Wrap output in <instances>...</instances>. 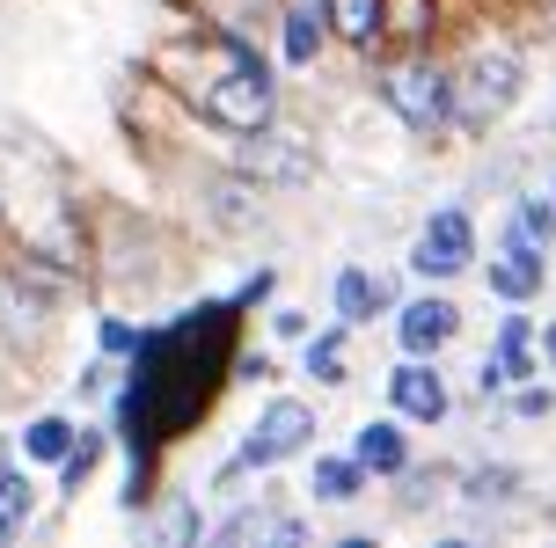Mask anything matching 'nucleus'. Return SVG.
<instances>
[{
    "instance_id": "3",
    "label": "nucleus",
    "mask_w": 556,
    "mask_h": 548,
    "mask_svg": "<svg viewBox=\"0 0 556 548\" xmlns=\"http://www.w3.org/2000/svg\"><path fill=\"white\" fill-rule=\"evenodd\" d=\"M528 95V59L513 44H476L454 66V132H491L498 117H513Z\"/></svg>"
},
{
    "instance_id": "26",
    "label": "nucleus",
    "mask_w": 556,
    "mask_h": 548,
    "mask_svg": "<svg viewBox=\"0 0 556 548\" xmlns=\"http://www.w3.org/2000/svg\"><path fill=\"white\" fill-rule=\"evenodd\" d=\"M534 352H542V373L556 381V322H542V329H534Z\"/></svg>"
},
{
    "instance_id": "21",
    "label": "nucleus",
    "mask_w": 556,
    "mask_h": 548,
    "mask_svg": "<svg viewBox=\"0 0 556 548\" xmlns=\"http://www.w3.org/2000/svg\"><path fill=\"white\" fill-rule=\"evenodd\" d=\"M23 526H29V483L15 468H0V541H15Z\"/></svg>"
},
{
    "instance_id": "14",
    "label": "nucleus",
    "mask_w": 556,
    "mask_h": 548,
    "mask_svg": "<svg viewBox=\"0 0 556 548\" xmlns=\"http://www.w3.org/2000/svg\"><path fill=\"white\" fill-rule=\"evenodd\" d=\"M352 454H359L366 475H410V438H403V417H366L352 432Z\"/></svg>"
},
{
    "instance_id": "19",
    "label": "nucleus",
    "mask_w": 556,
    "mask_h": 548,
    "mask_svg": "<svg viewBox=\"0 0 556 548\" xmlns=\"http://www.w3.org/2000/svg\"><path fill=\"white\" fill-rule=\"evenodd\" d=\"M307 373H315L323 387L352 381V358H344V322H337V329H307Z\"/></svg>"
},
{
    "instance_id": "25",
    "label": "nucleus",
    "mask_w": 556,
    "mask_h": 548,
    "mask_svg": "<svg viewBox=\"0 0 556 548\" xmlns=\"http://www.w3.org/2000/svg\"><path fill=\"white\" fill-rule=\"evenodd\" d=\"M139 336H147V329H132V322H103V352H139Z\"/></svg>"
},
{
    "instance_id": "7",
    "label": "nucleus",
    "mask_w": 556,
    "mask_h": 548,
    "mask_svg": "<svg viewBox=\"0 0 556 548\" xmlns=\"http://www.w3.org/2000/svg\"><path fill=\"white\" fill-rule=\"evenodd\" d=\"M307 446H315V410H307L301 395H271L264 417L250 424V438H242L235 468H278V461H293V454H307Z\"/></svg>"
},
{
    "instance_id": "24",
    "label": "nucleus",
    "mask_w": 556,
    "mask_h": 548,
    "mask_svg": "<svg viewBox=\"0 0 556 548\" xmlns=\"http://www.w3.org/2000/svg\"><path fill=\"white\" fill-rule=\"evenodd\" d=\"M198 526H205V520H198V505H168V520H162V534H168V541H191Z\"/></svg>"
},
{
    "instance_id": "17",
    "label": "nucleus",
    "mask_w": 556,
    "mask_h": 548,
    "mask_svg": "<svg viewBox=\"0 0 556 548\" xmlns=\"http://www.w3.org/2000/svg\"><path fill=\"white\" fill-rule=\"evenodd\" d=\"M307 490H315V505H352V497L366 490L359 454H323V461H315V475H307Z\"/></svg>"
},
{
    "instance_id": "8",
    "label": "nucleus",
    "mask_w": 556,
    "mask_h": 548,
    "mask_svg": "<svg viewBox=\"0 0 556 548\" xmlns=\"http://www.w3.org/2000/svg\"><path fill=\"white\" fill-rule=\"evenodd\" d=\"M483 285L498 293L505 307H528L549 293V248L528 242V234H498V248H491V264H483Z\"/></svg>"
},
{
    "instance_id": "23",
    "label": "nucleus",
    "mask_w": 556,
    "mask_h": 548,
    "mask_svg": "<svg viewBox=\"0 0 556 548\" xmlns=\"http://www.w3.org/2000/svg\"><path fill=\"white\" fill-rule=\"evenodd\" d=\"M513 417H528V424H534V417H556V381L542 387V373L520 381V387H513Z\"/></svg>"
},
{
    "instance_id": "13",
    "label": "nucleus",
    "mask_w": 556,
    "mask_h": 548,
    "mask_svg": "<svg viewBox=\"0 0 556 548\" xmlns=\"http://www.w3.org/2000/svg\"><path fill=\"white\" fill-rule=\"evenodd\" d=\"M389 301H395V285L381 271H359V264H344L337 285H330V307H337V322H344V329H366Z\"/></svg>"
},
{
    "instance_id": "4",
    "label": "nucleus",
    "mask_w": 556,
    "mask_h": 548,
    "mask_svg": "<svg viewBox=\"0 0 556 548\" xmlns=\"http://www.w3.org/2000/svg\"><path fill=\"white\" fill-rule=\"evenodd\" d=\"M381 103H389L417 139L454 132V66H440L425 44L403 52V59H389V66H381Z\"/></svg>"
},
{
    "instance_id": "2",
    "label": "nucleus",
    "mask_w": 556,
    "mask_h": 548,
    "mask_svg": "<svg viewBox=\"0 0 556 548\" xmlns=\"http://www.w3.org/2000/svg\"><path fill=\"white\" fill-rule=\"evenodd\" d=\"M213 52H220V66L205 74V81H191V103L198 117L213 125V132H256V125H271L278 117V81H271V59L256 52L242 29H213Z\"/></svg>"
},
{
    "instance_id": "28",
    "label": "nucleus",
    "mask_w": 556,
    "mask_h": 548,
    "mask_svg": "<svg viewBox=\"0 0 556 548\" xmlns=\"http://www.w3.org/2000/svg\"><path fill=\"white\" fill-rule=\"evenodd\" d=\"M549 197H556V176H549Z\"/></svg>"
},
{
    "instance_id": "15",
    "label": "nucleus",
    "mask_w": 556,
    "mask_h": 548,
    "mask_svg": "<svg viewBox=\"0 0 556 548\" xmlns=\"http://www.w3.org/2000/svg\"><path fill=\"white\" fill-rule=\"evenodd\" d=\"M520 490H528V475L513 461H476L469 475H462V505H476V512H491V505H520Z\"/></svg>"
},
{
    "instance_id": "29",
    "label": "nucleus",
    "mask_w": 556,
    "mask_h": 548,
    "mask_svg": "<svg viewBox=\"0 0 556 548\" xmlns=\"http://www.w3.org/2000/svg\"><path fill=\"white\" fill-rule=\"evenodd\" d=\"M549 8H556V0H549Z\"/></svg>"
},
{
    "instance_id": "20",
    "label": "nucleus",
    "mask_w": 556,
    "mask_h": 548,
    "mask_svg": "<svg viewBox=\"0 0 556 548\" xmlns=\"http://www.w3.org/2000/svg\"><path fill=\"white\" fill-rule=\"evenodd\" d=\"M74 438H81V432H74V424H66V417H37V424H29V432H23V454H29V461H66V454H74Z\"/></svg>"
},
{
    "instance_id": "18",
    "label": "nucleus",
    "mask_w": 556,
    "mask_h": 548,
    "mask_svg": "<svg viewBox=\"0 0 556 548\" xmlns=\"http://www.w3.org/2000/svg\"><path fill=\"white\" fill-rule=\"evenodd\" d=\"M505 234H528V242L556 248V197H549V191L513 197V213H505Z\"/></svg>"
},
{
    "instance_id": "6",
    "label": "nucleus",
    "mask_w": 556,
    "mask_h": 548,
    "mask_svg": "<svg viewBox=\"0 0 556 548\" xmlns=\"http://www.w3.org/2000/svg\"><path fill=\"white\" fill-rule=\"evenodd\" d=\"M476 213L469 205H440V213L417 227V248H410V271L425 278V285H446V278L476 271Z\"/></svg>"
},
{
    "instance_id": "27",
    "label": "nucleus",
    "mask_w": 556,
    "mask_h": 548,
    "mask_svg": "<svg viewBox=\"0 0 556 548\" xmlns=\"http://www.w3.org/2000/svg\"><path fill=\"white\" fill-rule=\"evenodd\" d=\"M271 329H278V336H307V315H301V307H278Z\"/></svg>"
},
{
    "instance_id": "22",
    "label": "nucleus",
    "mask_w": 556,
    "mask_h": 548,
    "mask_svg": "<svg viewBox=\"0 0 556 548\" xmlns=\"http://www.w3.org/2000/svg\"><path fill=\"white\" fill-rule=\"evenodd\" d=\"M96 461H103V432H81V438H74V454L59 461V483H66V490H81L88 475H96Z\"/></svg>"
},
{
    "instance_id": "16",
    "label": "nucleus",
    "mask_w": 556,
    "mask_h": 548,
    "mask_svg": "<svg viewBox=\"0 0 556 548\" xmlns=\"http://www.w3.org/2000/svg\"><path fill=\"white\" fill-rule=\"evenodd\" d=\"M330 8V37L337 44H352V52H374L389 23H381V0H323Z\"/></svg>"
},
{
    "instance_id": "9",
    "label": "nucleus",
    "mask_w": 556,
    "mask_h": 548,
    "mask_svg": "<svg viewBox=\"0 0 556 548\" xmlns=\"http://www.w3.org/2000/svg\"><path fill=\"white\" fill-rule=\"evenodd\" d=\"M534 315H505L498 336H491V352H483V373H476V387L483 395H505V387H520L542 373V352H534Z\"/></svg>"
},
{
    "instance_id": "1",
    "label": "nucleus",
    "mask_w": 556,
    "mask_h": 548,
    "mask_svg": "<svg viewBox=\"0 0 556 548\" xmlns=\"http://www.w3.org/2000/svg\"><path fill=\"white\" fill-rule=\"evenodd\" d=\"M235 329L242 307L235 301H205L184 322L147 329L132 352V381L117 395V438L132 446V483H125V512H139L154 497V454L168 438H184L198 417L213 410L227 366H235Z\"/></svg>"
},
{
    "instance_id": "12",
    "label": "nucleus",
    "mask_w": 556,
    "mask_h": 548,
    "mask_svg": "<svg viewBox=\"0 0 556 548\" xmlns=\"http://www.w3.org/2000/svg\"><path fill=\"white\" fill-rule=\"evenodd\" d=\"M330 44V8L323 0H286L278 8V59L286 66H315Z\"/></svg>"
},
{
    "instance_id": "11",
    "label": "nucleus",
    "mask_w": 556,
    "mask_h": 548,
    "mask_svg": "<svg viewBox=\"0 0 556 548\" xmlns=\"http://www.w3.org/2000/svg\"><path fill=\"white\" fill-rule=\"evenodd\" d=\"M454 336H462V307L446 301V293H417V301L395 307V344L410 358H440Z\"/></svg>"
},
{
    "instance_id": "10",
    "label": "nucleus",
    "mask_w": 556,
    "mask_h": 548,
    "mask_svg": "<svg viewBox=\"0 0 556 548\" xmlns=\"http://www.w3.org/2000/svg\"><path fill=\"white\" fill-rule=\"evenodd\" d=\"M389 410L403 417V424H440L446 410H454V395H446V381H440V366L432 358H395L389 366Z\"/></svg>"
},
{
    "instance_id": "5",
    "label": "nucleus",
    "mask_w": 556,
    "mask_h": 548,
    "mask_svg": "<svg viewBox=\"0 0 556 548\" xmlns=\"http://www.w3.org/2000/svg\"><path fill=\"white\" fill-rule=\"evenodd\" d=\"M235 168H242L250 183H264V191H301L307 176H315V146L271 117V125H256V132L235 139Z\"/></svg>"
}]
</instances>
